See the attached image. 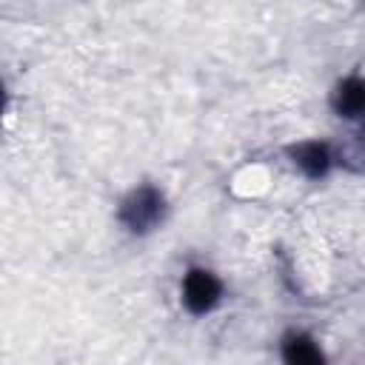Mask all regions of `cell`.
<instances>
[{"label":"cell","mask_w":365,"mask_h":365,"mask_svg":"<svg viewBox=\"0 0 365 365\" xmlns=\"http://www.w3.org/2000/svg\"><path fill=\"white\" fill-rule=\"evenodd\" d=\"M163 217H165V197L154 185H137L134 191H128L117 211V220L131 234L154 231L163 222Z\"/></svg>","instance_id":"6da1fadb"},{"label":"cell","mask_w":365,"mask_h":365,"mask_svg":"<svg viewBox=\"0 0 365 365\" xmlns=\"http://www.w3.org/2000/svg\"><path fill=\"white\" fill-rule=\"evenodd\" d=\"M222 299V282L208 268H188L182 277V305L194 314H211Z\"/></svg>","instance_id":"7a4b0ae2"},{"label":"cell","mask_w":365,"mask_h":365,"mask_svg":"<svg viewBox=\"0 0 365 365\" xmlns=\"http://www.w3.org/2000/svg\"><path fill=\"white\" fill-rule=\"evenodd\" d=\"M288 157H291V163H294L305 177H311V180L325 177L328 168H331V163H334L331 148H328L325 143H319V140H305V143L291 145V148H288Z\"/></svg>","instance_id":"3957f363"},{"label":"cell","mask_w":365,"mask_h":365,"mask_svg":"<svg viewBox=\"0 0 365 365\" xmlns=\"http://www.w3.org/2000/svg\"><path fill=\"white\" fill-rule=\"evenodd\" d=\"M331 106L336 111V117L342 120H354L365 125V80L362 77H345L331 97Z\"/></svg>","instance_id":"277c9868"},{"label":"cell","mask_w":365,"mask_h":365,"mask_svg":"<svg viewBox=\"0 0 365 365\" xmlns=\"http://www.w3.org/2000/svg\"><path fill=\"white\" fill-rule=\"evenodd\" d=\"M282 359L285 365H325V356L319 351V345L302 334V331H291L282 339Z\"/></svg>","instance_id":"5b68a950"}]
</instances>
